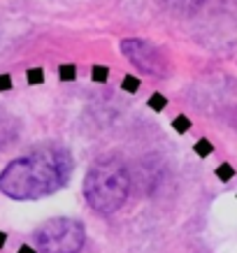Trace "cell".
<instances>
[{
	"mask_svg": "<svg viewBox=\"0 0 237 253\" xmlns=\"http://www.w3.org/2000/svg\"><path fill=\"white\" fill-rule=\"evenodd\" d=\"M170 9H175L177 14H191L202 5V0H165Z\"/></svg>",
	"mask_w": 237,
	"mask_h": 253,
	"instance_id": "obj_5",
	"label": "cell"
},
{
	"mask_svg": "<svg viewBox=\"0 0 237 253\" xmlns=\"http://www.w3.org/2000/svg\"><path fill=\"white\" fill-rule=\"evenodd\" d=\"M149 107L156 109V112H161V109L168 107V98H163L161 93H153L151 98H149Z\"/></svg>",
	"mask_w": 237,
	"mask_h": 253,
	"instance_id": "obj_7",
	"label": "cell"
},
{
	"mask_svg": "<svg viewBox=\"0 0 237 253\" xmlns=\"http://www.w3.org/2000/svg\"><path fill=\"white\" fill-rule=\"evenodd\" d=\"M233 174H235V172H233V168H230L228 163H223L221 168L216 169V176H219V179H223V181H228V179H233Z\"/></svg>",
	"mask_w": 237,
	"mask_h": 253,
	"instance_id": "obj_12",
	"label": "cell"
},
{
	"mask_svg": "<svg viewBox=\"0 0 237 253\" xmlns=\"http://www.w3.org/2000/svg\"><path fill=\"white\" fill-rule=\"evenodd\" d=\"M72 156L61 146H45L16 158L0 174V191L14 200H38L65 186Z\"/></svg>",
	"mask_w": 237,
	"mask_h": 253,
	"instance_id": "obj_1",
	"label": "cell"
},
{
	"mask_svg": "<svg viewBox=\"0 0 237 253\" xmlns=\"http://www.w3.org/2000/svg\"><path fill=\"white\" fill-rule=\"evenodd\" d=\"M172 126H175V130H177V132H186L189 128H191V121H189L186 116H177L175 121H172Z\"/></svg>",
	"mask_w": 237,
	"mask_h": 253,
	"instance_id": "obj_9",
	"label": "cell"
},
{
	"mask_svg": "<svg viewBox=\"0 0 237 253\" xmlns=\"http://www.w3.org/2000/svg\"><path fill=\"white\" fill-rule=\"evenodd\" d=\"M42 79H45V75L40 68L28 70V84H42Z\"/></svg>",
	"mask_w": 237,
	"mask_h": 253,
	"instance_id": "obj_13",
	"label": "cell"
},
{
	"mask_svg": "<svg viewBox=\"0 0 237 253\" xmlns=\"http://www.w3.org/2000/svg\"><path fill=\"white\" fill-rule=\"evenodd\" d=\"M195 151H198V156H209L214 149H212V144H209V139H200L198 144H195Z\"/></svg>",
	"mask_w": 237,
	"mask_h": 253,
	"instance_id": "obj_11",
	"label": "cell"
},
{
	"mask_svg": "<svg viewBox=\"0 0 237 253\" xmlns=\"http://www.w3.org/2000/svg\"><path fill=\"white\" fill-rule=\"evenodd\" d=\"M109 68H105V65H93L91 68V79L93 82H107V75Z\"/></svg>",
	"mask_w": 237,
	"mask_h": 253,
	"instance_id": "obj_6",
	"label": "cell"
},
{
	"mask_svg": "<svg viewBox=\"0 0 237 253\" xmlns=\"http://www.w3.org/2000/svg\"><path fill=\"white\" fill-rule=\"evenodd\" d=\"M121 88L123 91H128V93H138V88H140V79H135V77H123V82H121Z\"/></svg>",
	"mask_w": 237,
	"mask_h": 253,
	"instance_id": "obj_8",
	"label": "cell"
},
{
	"mask_svg": "<svg viewBox=\"0 0 237 253\" xmlns=\"http://www.w3.org/2000/svg\"><path fill=\"white\" fill-rule=\"evenodd\" d=\"M12 88V77L9 75H0V91H9Z\"/></svg>",
	"mask_w": 237,
	"mask_h": 253,
	"instance_id": "obj_14",
	"label": "cell"
},
{
	"mask_svg": "<svg viewBox=\"0 0 237 253\" xmlns=\"http://www.w3.org/2000/svg\"><path fill=\"white\" fill-rule=\"evenodd\" d=\"M121 51H123V56L140 70V72L156 75V77H158V75H165V61H163L161 51H158L151 42L140 40V38L123 40Z\"/></svg>",
	"mask_w": 237,
	"mask_h": 253,
	"instance_id": "obj_4",
	"label": "cell"
},
{
	"mask_svg": "<svg viewBox=\"0 0 237 253\" xmlns=\"http://www.w3.org/2000/svg\"><path fill=\"white\" fill-rule=\"evenodd\" d=\"M77 77V68L75 65H61V79L63 82H70V79Z\"/></svg>",
	"mask_w": 237,
	"mask_h": 253,
	"instance_id": "obj_10",
	"label": "cell"
},
{
	"mask_svg": "<svg viewBox=\"0 0 237 253\" xmlns=\"http://www.w3.org/2000/svg\"><path fill=\"white\" fill-rule=\"evenodd\" d=\"M5 239H7V235H5V232H0V246H5Z\"/></svg>",
	"mask_w": 237,
	"mask_h": 253,
	"instance_id": "obj_16",
	"label": "cell"
},
{
	"mask_svg": "<svg viewBox=\"0 0 237 253\" xmlns=\"http://www.w3.org/2000/svg\"><path fill=\"white\" fill-rule=\"evenodd\" d=\"M130 191L128 169L119 161L95 163L84 179V198L100 214H114L123 207Z\"/></svg>",
	"mask_w": 237,
	"mask_h": 253,
	"instance_id": "obj_2",
	"label": "cell"
},
{
	"mask_svg": "<svg viewBox=\"0 0 237 253\" xmlns=\"http://www.w3.org/2000/svg\"><path fill=\"white\" fill-rule=\"evenodd\" d=\"M16 253H35V249H33V246H26V244H23V246H21V249H19V251H16Z\"/></svg>",
	"mask_w": 237,
	"mask_h": 253,
	"instance_id": "obj_15",
	"label": "cell"
},
{
	"mask_svg": "<svg viewBox=\"0 0 237 253\" xmlns=\"http://www.w3.org/2000/svg\"><path fill=\"white\" fill-rule=\"evenodd\" d=\"M35 242L42 253H79L84 246V228L75 218H51L38 228Z\"/></svg>",
	"mask_w": 237,
	"mask_h": 253,
	"instance_id": "obj_3",
	"label": "cell"
}]
</instances>
